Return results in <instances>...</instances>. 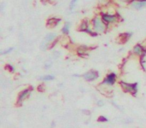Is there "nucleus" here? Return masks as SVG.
Segmentation results:
<instances>
[{"instance_id":"1","label":"nucleus","mask_w":146,"mask_h":128,"mask_svg":"<svg viewBox=\"0 0 146 128\" xmlns=\"http://www.w3.org/2000/svg\"><path fill=\"white\" fill-rule=\"evenodd\" d=\"M99 15L101 16L102 20L105 22V24L107 25L108 27L117 24V23L120 21V19H121L118 13L110 12V11H107V10H101L99 13Z\"/></svg>"},{"instance_id":"2","label":"nucleus","mask_w":146,"mask_h":128,"mask_svg":"<svg viewBox=\"0 0 146 128\" xmlns=\"http://www.w3.org/2000/svg\"><path fill=\"white\" fill-rule=\"evenodd\" d=\"M91 25H92L93 30L95 31L96 33H98V34L106 33L108 30V28H109V27L105 24V22L102 20L101 16H100L99 14L95 15V16L91 19Z\"/></svg>"},{"instance_id":"3","label":"nucleus","mask_w":146,"mask_h":128,"mask_svg":"<svg viewBox=\"0 0 146 128\" xmlns=\"http://www.w3.org/2000/svg\"><path fill=\"white\" fill-rule=\"evenodd\" d=\"M57 38H58V35L56 33H47L44 38H43L42 42L40 43V49L42 51H45L47 49L54 47V45L57 42Z\"/></svg>"},{"instance_id":"4","label":"nucleus","mask_w":146,"mask_h":128,"mask_svg":"<svg viewBox=\"0 0 146 128\" xmlns=\"http://www.w3.org/2000/svg\"><path fill=\"white\" fill-rule=\"evenodd\" d=\"M119 85L124 92L130 94V95H132L133 97H136V95H137V93H138V85H139L138 82L130 83V82H126V81H123V80H120Z\"/></svg>"},{"instance_id":"5","label":"nucleus","mask_w":146,"mask_h":128,"mask_svg":"<svg viewBox=\"0 0 146 128\" xmlns=\"http://www.w3.org/2000/svg\"><path fill=\"white\" fill-rule=\"evenodd\" d=\"M78 30L80 32H83V33H86V34L90 35L92 37H97L98 33H96L95 31L93 30L92 28V25H91V20L88 18H84L83 20H81L80 22L79 26H78Z\"/></svg>"},{"instance_id":"6","label":"nucleus","mask_w":146,"mask_h":128,"mask_svg":"<svg viewBox=\"0 0 146 128\" xmlns=\"http://www.w3.org/2000/svg\"><path fill=\"white\" fill-rule=\"evenodd\" d=\"M99 77H100L99 71L94 70V69H90L82 74V78H83L86 82H93V81H95V80H97Z\"/></svg>"},{"instance_id":"7","label":"nucleus","mask_w":146,"mask_h":128,"mask_svg":"<svg viewBox=\"0 0 146 128\" xmlns=\"http://www.w3.org/2000/svg\"><path fill=\"white\" fill-rule=\"evenodd\" d=\"M32 91H33L32 86H29V87L23 89L22 91L18 94V97H17V104H18V105H21V104H22L25 100L28 99V98L30 97Z\"/></svg>"},{"instance_id":"8","label":"nucleus","mask_w":146,"mask_h":128,"mask_svg":"<svg viewBox=\"0 0 146 128\" xmlns=\"http://www.w3.org/2000/svg\"><path fill=\"white\" fill-rule=\"evenodd\" d=\"M117 82V74L115 72H109L105 75V77L103 78L101 84L105 86H113L114 84Z\"/></svg>"},{"instance_id":"9","label":"nucleus","mask_w":146,"mask_h":128,"mask_svg":"<svg viewBox=\"0 0 146 128\" xmlns=\"http://www.w3.org/2000/svg\"><path fill=\"white\" fill-rule=\"evenodd\" d=\"M131 53L134 55V56L137 57H141L142 55H146V46L144 43H137L133 46L132 48Z\"/></svg>"},{"instance_id":"10","label":"nucleus","mask_w":146,"mask_h":128,"mask_svg":"<svg viewBox=\"0 0 146 128\" xmlns=\"http://www.w3.org/2000/svg\"><path fill=\"white\" fill-rule=\"evenodd\" d=\"M129 7L134 10H142L146 8V0H133L129 4Z\"/></svg>"},{"instance_id":"11","label":"nucleus","mask_w":146,"mask_h":128,"mask_svg":"<svg viewBox=\"0 0 146 128\" xmlns=\"http://www.w3.org/2000/svg\"><path fill=\"white\" fill-rule=\"evenodd\" d=\"M91 47H88L87 45H79V46L76 48V54L78 56H81V57H85L87 55H89V51L91 50Z\"/></svg>"},{"instance_id":"12","label":"nucleus","mask_w":146,"mask_h":128,"mask_svg":"<svg viewBox=\"0 0 146 128\" xmlns=\"http://www.w3.org/2000/svg\"><path fill=\"white\" fill-rule=\"evenodd\" d=\"M61 21H62V19H61L60 17L52 16V17H50V18L47 19L46 25H47V27H49V28H54V27L58 26V25L60 24Z\"/></svg>"},{"instance_id":"13","label":"nucleus","mask_w":146,"mask_h":128,"mask_svg":"<svg viewBox=\"0 0 146 128\" xmlns=\"http://www.w3.org/2000/svg\"><path fill=\"white\" fill-rule=\"evenodd\" d=\"M132 35H133V33H132V32H123V33H121V34L119 35V39H121V40H120V42L125 43L126 41L129 40V39L131 38Z\"/></svg>"},{"instance_id":"14","label":"nucleus","mask_w":146,"mask_h":128,"mask_svg":"<svg viewBox=\"0 0 146 128\" xmlns=\"http://www.w3.org/2000/svg\"><path fill=\"white\" fill-rule=\"evenodd\" d=\"M70 27H71L70 21H66V22H64L62 28H61V33H62L63 35H68L69 32H70Z\"/></svg>"},{"instance_id":"15","label":"nucleus","mask_w":146,"mask_h":128,"mask_svg":"<svg viewBox=\"0 0 146 128\" xmlns=\"http://www.w3.org/2000/svg\"><path fill=\"white\" fill-rule=\"evenodd\" d=\"M38 79H39V80H41V81H43V82L53 81V80L55 79V76L53 75V74H45V75L38 77Z\"/></svg>"},{"instance_id":"16","label":"nucleus","mask_w":146,"mask_h":128,"mask_svg":"<svg viewBox=\"0 0 146 128\" xmlns=\"http://www.w3.org/2000/svg\"><path fill=\"white\" fill-rule=\"evenodd\" d=\"M133 0H113V3L119 5V6H129V4Z\"/></svg>"},{"instance_id":"17","label":"nucleus","mask_w":146,"mask_h":128,"mask_svg":"<svg viewBox=\"0 0 146 128\" xmlns=\"http://www.w3.org/2000/svg\"><path fill=\"white\" fill-rule=\"evenodd\" d=\"M111 3H113V0H98V5L101 8L108 7Z\"/></svg>"},{"instance_id":"18","label":"nucleus","mask_w":146,"mask_h":128,"mask_svg":"<svg viewBox=\"0 0 146 128\" xmlns=\"http://www.w3.org/2000/svg\"><path fill=\"white\" fill-rule=\"evenodd\" d=\"M15 49V47H9V48L5 49V50H1L0 51V54L2 55V56H4V55H7V54H10L11 52H13Z\"/></svg>"},{"instance_id":"19","label":"nucleus","mask_w":146,"mask_h":128,"mask_svg":"<svg viewBox=\"0 0 146 128\" xmlns=\"http://www.w3.org/2000/svg\"><path fill=\"white\" fill-rule=\"evenodd\" d=\"M78 3V0H71L70 1V3H69V11L70 12H72L73 11V9L75 8V6H76V4Z\"/></svg>"},{"instance_id":"20","label":"nucleus","mask_w":146,"mask_h":128,"mask_svg":"<svg viewBox=\"0 0 146 128\" xmlns=\"http://www.w3.org/2000/svg\"><path fill=\"white\" fill-rule=\"evenodd\" d=\"M97 121L98 122H101V123H107V122H109V119H108L106 116L100 115L99 117L97 118Z\"/></svg>"},{"instance_id":"21","label":"nucleus","mask_w":146,"mask_h":128,"mask_svg":"<svg viewBox=\"0 0 146 128\" xmlns=\"http://www.w3.org/2000/svg\"><path fill=\"white\" fill-rule=\"evenodd\" d=\"M6 69L8 70V72H10V73H14L15 72V67L12 65V64H7Z\"/></svg>"},{"instance_id":"22","label":"nucleus","mask_w":146,"mask_h":128,"mask_svg":"<svg viewBox=\"0 0 146 128\" xmlns=\"http://www.w3.org/2000/svg\"><path fill=\"white\" fill-rule=\"evenodd\" d=\"M96 106L97 107H104L105 106V101L103 99H99L96 101Z\"/></svg>"},{"instance_id":"23","label":"nucleus","mask_w":146,"mask_h":128,"mask_svg":"<svg viewBox=\"0 0 146 128\" xmlns=\"http://www.w3.org/2000/svg\"><path fill=\"white\" fill-rule=\"evenodd\" d=\"M43 67H44V69H50L51 67H52V62L51 61H46V62L44 63V65H43Z\"/></svg>"},{"instance_id":"24","label":"nucleus","mask_w":146,"mask_h":128,"mask_svg":"<svg viewBox=\"0 0 146 128\" xmlns=\"http://www.w3.org/2000/svg\"><path fill=\"white\" fill-rule=\"evenodd\" d=\"M110 103H111V105H112V106H114V107H115L116 109L120 110V111H123V109H122V107H121V106L117 105V104H116V103H115V102H114V101H110Z\"/></svg>"},{"instance_id":"25","label":"nucleus","mask_w":146,"mask_h":128,"mask_svg":"<svg viewBox=\"0 0 146 128\" xmlns=\"http://www.w3.org/2000/svg\"><path fill=\"white\" fill-rule=\"evenodd\" d=\"M59 55H60V52L59 51H55V52H53V58H59Z\"/></svg>"},{"instance_id":"26","label":"nucleus","mask_w":146,"mask_h":128,"mask_svg":"<svg viewBox=\"0 0 146 128\" xmlns=\"http://www.w3.org/2000/svg\"><path fill=\"white\" fill-rule=\"evenodd\" d=\"M72 77H75V78H82V74H72Z\"/></svg>"},{"instance_id":"27","label":"nucleus","mask_w":146,"mask_h":128,"mask_svg":"<svg viewBox=\"0 0 146 128\" xmlns=\"http://www.w3.org/2000/svg\"><path fill=\"white\" fill-rule=\"evenodd\" d=\"M38 90H39V91H43V85H39L38 86Z\"/></svg>"},{"instance_id":"28","label":"nucleus","mask_w":146,"mask_h":128,"mask_svg":"<svg viewBox=\"0 0 146 128\" xmlns=\"http://www.w3.org/2000/svg\"><path fill=\"white\" fill-rule=\"evenodd\" d=\"M132 120L131 119H126V121H125V123H132Z\"/></svg>"},{"instance_id":"29","label":"nucleus","mask_w":146,"mask_h":128,"mask_svg":"<svg viewBox=\"0 0 146 128\" xmlns=\"http://www.w3.org/2000/svg\"><path fill=\"white\" fill-rule=\"evenodd\" d=\"M55 126V121H53L52 123H51V128H53Z\"/></svg>"},{"instance_id":"30","label":"nucleus","mask_w":146,"mask_h":128,"mask_svg":"<svg viewBox=\"0 0 146 128\" xmlns=\"http://www.w3.org/2000/svg\"><path fill=\"white\" fill-rule=\"evenodd\" d=\"M59 87H62V86H63V83H60V84H59Z\"/></svg>"},{"instance_id":"31","label":"nucleus","mask_w":146,"mask_h":128,"mask_svg":"<svg viewBox=\"0 0 146 128\" xmlns=\"http://www.w3.org/2000/svg\"><path fill=\"white\" fill-rule=\"evenodd\" d=\"M144 43H145V46H146V39H145V40H144Z\"/></svg>"}]
</instances>
